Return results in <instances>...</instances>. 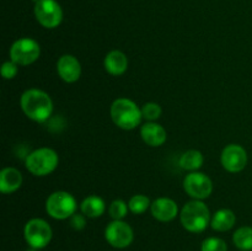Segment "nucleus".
Here are the masks:
<instances>
[{"label": "nucleus", "mask_w": 252, "mask_h": 251, "mask_svg": "<svg viewBox=\"0 0 252 251\" xmlns=\"http://www.w3.org/2000/svg\"><path fill=\"white\" fill-rule=\"evenodd\" d=\"M20 106L27 118L37 123H44L53 113V101L43 90L32 88L24 91L20 97Z\"/></svg>", "instance_id": "1"}, {"label": "nucleus", "mask_w": 252, "mask_h": 251, "mask_svg": "<svg viewBox=\"0 0 252 251\" xmlns=\"http://www.w3.org/2000/svg\"><path fill=\"white\" fill-rule=\"evenodd\" d=\"M110 115L112 122L125 130L134 129L143 120L142 108L127 97L116 98L110 107Z\"/></svg>", "instance_id": "2"}, {"label": "nucleus", "mask_w": 252, "mask_h": 251, "mask_svg": "<svg viewBox=\"0 0 252 251\" xmlns=\"http://www.w3.org/2000/svg\"><path fill=\"white\" fill-rule=\"evenodd\" d=\"M211 220L209 208L203 201L199 199L187 202L180 212V221L189 233H202L208 228Z\"/></svg>", "instance_id": "3"}, {"label": "nucleus", "mask_w": 252, "mask_h": 251, "mask_svg": "<svg viewBox=\"0 0 252 251\" xmlns=\"http://www.w3.org/2000/svg\"><path fill=\"white\" fill-rule=\"evenodd\" d=\"M59 164V157L52 148H38L27 154L25 166L33 176L43 177L51 175Z\"/></svg>", "instance_id": "4"}, {"label": "nucleus", "mask_w": 252, "mask_h": 251, "mask_svg": "<svg viewBox=\"0 0 252 251\" xmlns=\"http://www.w3.org/2000/svg\"><path fill=\"white\" fill-rule=\"evenodd\" d=\"M78 203L71 193L66 191H56L46 201V212L57 220H65L76 213Z\"/></svg>", "instance_id": "5"}, {"label": "nucleus", "mask_w": 252, "mask_h": 251, "mask_svg": "<svg viewBox=\"0 0 252 251\" xmlns=\"http://www.w3.org/2000/svg\"><path fill=\"white\" fill-rule=\"evenodd\" d=\"M24 236L30 248L39 250L51 243L53 230L48 221L44 219L32 218L25 224Z\"/></svg>", "instance_id": "6"}, {"label": "nucleus", "mask_w": 252, "mask_h": 251, "mask_svg": "<svg viewBox=\"0 0 252 251\" xmlns=\"http://www.w3.org/2000/svg\"><path fill=\"white\" fill-rule=\"evenodd\" d=\"M9 54L10 59L19 66L31 65L41 56V46L36 39L22 37L11 44Z\"/></svg>", "instance_id": "7"}, {"label": "nucleus", "mask_w": 252, "mask_h": 251, "mask_svg": "<svg viewBox=\"0 0 252 251\" xmlns=\"http://www.w3.org/2000/svg\"><path fill=\"white\" fill-rule=\"evenodd\" d=\"M34 16L44 29H56L63 21V10L56 0H38L34 4Z\"/></svg>", "instance_id": "8"}, {"label": "nucleus", "mask_w": 252, "mask_h": 251, "mask_svg": "<svg viewBox=\"0 0 252 251\" xmlns=\"http://www.w3.org/2000/svg\"><path fill=\"white\" fill-rule=\"evenodd\" d=\"M184 189L192 199L208 198L213 192V182L208 175L199 171L189 172L184 179Z\"/></svg>", "instance_id": "9"}, {"label": "nucleus", "mask_w": 252, "mask_h": 251, "mask_svg": "<svg viewBox=\"0 0 252 251\" xmlns=\"http://www.w3.org/2000/svg\"><path fill=\"white\" fill-rule=\"evenodd\" d=\"M105 239L112 248L126 249L133 243L134 231L125 220H112L106 226Z\"/></svg>", "instance_id": "10"}, {"label": "nucleus", "mask_w": 252, "mask_h": 251, "mask_svg": "<svg viewBox=\"0 0 252 251\" xmlns=\"http://www.w3.org/2000/svg\"><path fill=\"white\" fill-rule=\"evenodd\" d=\"M248 153L239 144L226 145L220 155L221 166L231 174H238L243 171L248 165Z\"/></svg>", "instance_id": "11"}, {"label": "nucleus", "mask_w": 252, "mask_h": 251, "mask_svg": "<svg viewBox=\"0 0 252 251\" xmlns=\"http://www.w3.org/2000/svg\"><path fill=\"white\" fill-rule=\"evenodd\" d=\"M57 73L64 83H76L81 76L80 62L73 54H63L57 61Z\"/></svg>", "instance_id": "12"}, {"label": "nucleus", "mask_w": 252, "mask_h": 251, "mask_svg": "<svg viewBox=\"0 0 252 251\" xmlns=\"http://www.w3.org/2000/svg\"><path fill=\"white\" fill-rule=\"evenodd\" d=\"M152 216L161 223L172 221L179 216V206L176 202L169 197H159L154 199L150 206Z\"/></svg>", "instance_id": "13"}, {"label": "nucleus", "mask_w": 252, "mask_h": 251, "mask_svg": "<svg viewBox=\"0 0 252 251\" xmlns=\"http://www.w3.org/2000/svg\"><path fill=\"white\" fill-rule=\"evenodd\" d=\"M140 137L143 142L153 148L161 147L167 139L166 129L157 122H145L140 127Z\"/></svg>", "instance_id": "14"}, {"label": "nucleus", "mask_w": 252, "mask_h": 251, "mask_svg": "<svg viewBox=\"0 0 252 251\" xmlns=\"http://www.w3.org/2000/svg\"><path fill=\"white\" fill-rule=\"evenodd\" d=\"M22 174L16 167L7 166L0 171V192L4 194H11L21 187Z\"/></svg>", "instance_id": "15"}, {"label": "nucleus", "mask_w": 252, "mask_h": 251, "mask_svg": "<svg viewBox=\"0 0 252 251\" xmlns=\"http://www.w3.org/2000/svg\"><path fill=\"white\" fill-rule=\"evenodd\" d=\"M105 70L112 76H121L127 71L128 69V58L122 51L113 49L108 52L103 61Z\"/></svg>", "instance_id": "16"}, {"label": "nucleus", "mask_w": 252, "mask_h": 251, "mask_svg": "<svg viewBox=\"0 0 252 251\" xmlns=\"http://www.w3.org/2000/svg\"><path fill=\"white\" fill-rule=\"evenodd\" d=\"M235 223V213L229 208H221L218 209L213 214V217H212L211 226L213 230L219 231V233H224V231H229L230 229H233Z\"/></svg>", "instance_id": "17"}, {"label": "nucleus", "mask_w": 252, "mask_h": 251, "mask_svg": "<svg viewBox=\"0 0 252 251\" xmlns=\"http://www.w3.org/2000/svg\"><path fill=\"white\" fill-rule=\"evenodd\" d=\"M80 212L88 218H98L106 212V203L100 196L91 194L83 199L80 203Z\"/></svg>", "instance_id": "18"}, {"label": "nucleus", "mask_w": 252, "mask_h": 251, "mask_svg": "<svg viewBox=\"0 0 252 251\" xmlns=\"http://www.w3.org/2000/svg\"><path fill=\"white\" fill-rule=\"evenodd\" d=\"M204 157L199 150L197 149H189L185 152L184 154L180 157L179 164L184 170L189 172L198 171L202 166H203Z\"/></svg>", "instance_id": "19"}, {"label": "nucleus", "mask_w": 252, "mask_h": 251, "mask_svg": "<svg viewBox=\"0 0 252 251\" xmlns=\"http://www.w3.org/2000/svg\"><path fill=\"white\" fill-rule=\"evenodd\" d=\"M233 243L239 250H252V226H240L233 234Z\"/></svg>", "instance_id": "20"}, {"label": "nucleus", "mask_w": 252, "mask_h": 251, "mask_svg": "<svg viewBox=\"0 0 252 251\" xmlns=\"http://www.w3.org/2000/svg\"><path fill=\"white\" fill-rule=\"evenodd\" d=\"M150 206H152V202H150L149 197L145 194H134L128 201V208L133 214L145 213L148 209H150Z\"/></svg>", "instance_id": "21"}, {"label": "nucleus", "mask_w": 252, "mask_h": 251, "mask_svg": "<svg viewBox=\"0 0 252 251\" xmlns=\"http://www.w3.org/2000/svg\"><path fill=\"white\" fill-rule=\"evenodd\" d=\"M140 108H142L143 120H145L147 122H155L162 115L161 106L157 102H147Z\"/></svg>", "instance_id": "22"}, {"label": "nucleus", "mask_w": 252, "mask_h": 251, "mask_svg": "<svg viewBox=\"0 0 252 251\" xmlns=\"http://www.w3.org/2000/svg\"><path fill=\"white\" fill-rule=\"evenodd\" d=\"M128 211V203H126L123 199H115L108 207V214L113 220H122L127 216Z\"/></svg>", "instance_id": "23"}, {"label": "nucleus", "mask_w": 252, "mask_h": 251, "mask_svg": "<svg viewBox=\"0 0 252 251\" xmlns=\"http://www.w3.org/2000/svg\"><path fill=\"white\" fill-rule=\"evenodd\" d=\"M201 251H228V244L220 238L209 236L202 241Z\"/></svg>", "instance_id": "24"}, {"label": "nucleus", "mask_w": 252, "mask_h": 251, "mask_svg": "<svg viewBox=\"0 0 252 251\" xmlns=\"http://www.w3.org/2000/svg\"><path fill=\"white\" fill-rule=\"evenodd\" d=\"M17 73H19V65L15 62H12L11 59L2 63L1 75L5 80H12L17 75Z\"/></svg>", "instance_id": "25"}, {"label": "nucleus", "mask_w": 252, "mask_h": 251, "mask_svg": "<svg viewBox=\"0 0 252 251\" xmlns=\"http://www.w3.org/2000/svg\"><path fill=\"white\" fill-rule=\"evenodd\" d=\"M69 225L76 231L83 230L86 226V216L83 213H75L69 218Z\"/></svg>", "instance_id": "26"}, {"label": "nucleus", "mask_w": 252, "mask_h": 251, "mask_svg": "<svg viewBox=\"0 0 252 251\" xmlns=\"http://www.w3.org/2000/svg\"><path fill=\"white\" fill-rule=\"evenodd\" d=\"M26 251H36V249H32V248H31V249H27Z\"/></svg>", "instance_id": "27"}]
</instances>
